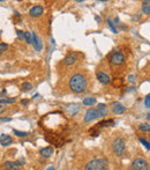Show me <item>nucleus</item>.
<instances>
[{
	"label": "nucleus",
	"instance_id": "18",
	"mask_svg": "<svg viewBox=\"0 0 150 170\" xmlns=\"http://www.w3.org/2000/svg\"><path fill=\"white\" fill-rule=\"evenodd\" d=\"M16 102V97H12V99H0V104H12Z\"/></svg>",
	"mask_w": 150,
	"mask_h": 170
},
{
	"label": "nucleus",
	"instance_id": "21",
	"mask_svg": "<svg viewBox=\"0 0 150 170\" xmlns=\"http://www.w3.org/2000/svg\"><path fill=\"white\" fill-rule=\"evenodd\" d=\"M31 89H33V85L30 82H24L22 85V90L23 91H30Z\"/></svg>",
	"mask_w": 150,
	"mask_h": 170
},
{
	"label": "nucleus",
	"instance_id": "13",
	"mask_svg": "<svg viewBox=\"0 0 150 170\" xmlns=\"http://www.w3.org/2000/svg\"><path fill=\"white\" fill-rule=\"evenodd\" d=\"M53 154V148L52 147H45L43 149H41V155L44 157H50Z\"/></svg>",
	"mask_w": 150,
	"mask_h": 170
},
{
	"label": "nucleus",
	"instance_id": "19",
	"mask_svg": "<svg viewBox=\"0 0 150 170\" xmlns=\"http://www.w3.org/2000/svg\"><path fill=\"white\" fill-rule=\"evenodd\" d=\"M139 128L141 130L142 132H147V133H149V132H150V125H149V123H142V124H140Z\"/></svg>",
	"mask_w": 150,
	"mask_h": 170
},
{
	"label": "nucleus",
	"instance_id": "5",
	"mask_svg": "<svg viewBox=\"0 0 150 170\" xmlns=\"http://www.w3.org/2000/svg\"><path fill=\"white\" fill-rule=\"evenodd\" d=\"M110 63L113 66H120L125 63V56L121 52H115L110 57Z\"/></svg>",
	"mask_w": 150,
	"mask_h": 170
},
{
	"label": "nucleus",
	"instance_id": "24",
	"mask_svg": "<svg viewBox=\"0 0 150 170\" xmlns=\"http://www.w3.org/2000/svg\"><path fill=\"white\" fill-rule=\"evenodd\" d=\"M140 141H141V143H143V145H144V147H146V148H147V151H148V152H149V151H150L149 141H148V140H146V139H144V138H140Z\"/></svg>",
	"mask_w": 150,
	"mask_h": 170
},
{
	"label": "nucleus",
	"instance_id": "20",
	"mask_svg": "<svg viewBox=\"0 0 150 170\" xmlns=\"http://www.w3.org/2000/svg\"><path fill=\"white\" fill-rule=\"evenodd\" d=\"M24 39H26V42L28 44H33V35H31V33L26 31L24 33Z\"/></svg>",
	"mask_w": 150,
	"mask_h": 170
},
{
	"label": "nucleus",
	"instance_id": "10",
	"mask_svg": "<svg viewBox=\"0 0 150 170\" xmlns=\"http://www.w3.org/2000/svg\"><path fill=\"white\" fill-rule=\"evenodd\" d=\"M112 111H113L115 115H120V114H124L125 111H126V107H124L119 102H115L113 107H112Z\"/></svg>",
	"mask_w": 150,
	"mask_h": 170
},
{
	"label": "nucleus",
	"instance_id": "4",
	"mask_svg": "<svg viewBox=\"0 0 150 170\" xmlns=\"http://www.w3.org/2000/svg\"><path fill=\"white\" fill-rule=\"evenodd\" d=\"M132 170H149V163L146 159L137 157L132 162Z\"/></svg>",
	"mask_w": 150,
	"mask_h": 170
},
{
	"label": "nucleus",
	"instance_id": "2",
	"mask_svg": "<svg viewBox=\"0 0 150 170\" xmlns=\"http://www.w3.org/2000/svg\"><path fill=\"white\" fill-rule=\"evenodd\" d=\"M109 163L105 159H94L86 164L84 170H107Z\"/></svg>",
	"mask_w": 150,
	"mask_h": 170
},
{
	"label": "nucleus",
	"instance_id": "29",
	"mask_svg": "<svg viewBox=\"0 0 150 170\" xmlns=\"http://www.w3.org/2000/svg\"><path fill=\"white\" fill-rule=\"evenodd\" d=\"M12 118H1V122H10Z\"/></svg>",
	"mask_w": 150,
	"mask_h": 170
},
{
	"label": "nucleus",
	"instance_id": "1",
	"mask_svg": "<svg viewBox=\"0 0 150 170\" xmlns=\"http://www.w3.org/2000/svg\"><path fill=\"white\" fill-rule=\"evenodd\" d=\"M68 86H69V89L73 93L81 94V93H84L87 90L88 81H87L86 76L83 74L76 73V74L72 75V78L69 79V82H68Z\"/></svg>",
	"mask_w": 150,
	"mask_h": 170
},
{
	"label": "nucleus",
	"instance_id": "12",
	"mask_svg": "<svg viewBox=\"0 0 150 170\" xmlns=\"http://www.w3.org/2000/svg\"><path fill=\"white\" fill-rule=\"evenodd\" d=\"M12 143H13L12 137H9V135H7V134L0 135V143H1L2 146H8V145H10Z\"/></svg>",
	"mask_w": 150,
	"mask_h": 170
},
{
	"label": "nucleus",
	"instance_id": "6",
	"mask_svg": "<svg viewBox=\"0 0 150 170\" xmlns=\"http://www.w3.org/2000/svg\"><path fill=\"white\" fill-rule=\"evenodd\" d=\"M98 111L97 109H89L88 111L86 112V116H84V122L86 123H90L92 120H95L96 118H98Z\"/></svg>",
	"mask_w": 150,
	"mask_h": 170
},
{
	"label": "nucleus",
	"instance_id": "7",
	"mask_svg": "<svg viewBox=\"0 0 150 170\" xmlns=\"http://www.w3.org/2000/svg\"><path fill=\"white\" fill-rule=\"evenodd\" d=\"M43 13H44V7H43L42 5L34 6L33 8L30 9V12H29V14H30L31 18H38V16H41Z\"/></svg>",
	"mask_w": 150,
	"mask_h": 170
},
{
	"label": "nucleus",
	"instance_id": "15",
	"mask_svg": "<svg viewBox=\"0 0 150 170\" xmlns=\"http://www.w3.org/2000/svg\"><path fill=\"white\" fill-rule=\"evenodd\" d=\"M82 103L86 107H91V105L96 104V99L95 97H86V99L82 101Z\"/></svg>",
	"mask_w": 150,
	"mask_h": 170
},
{
	"label": "nucleus",
	"instance_id": "33",
	"mask_svg": "<svg viewBox=\"0 0 150 170\" xmlns=\"http://www.w3.org/2000/svg\"><path fill=\"white\" fill-rule=\"evenodd\" d=\"M47 170H55V169H54V167H49Z\"/></svg>",
	"mask_w": 150,
	"mask_h": 170
},
{
	"label": "nucleus",
	"instance_id": "16",
	"mask_svg": "<svg viewBox=\"0 0 150 170\" xmlns=\"http://www.w3.org/2000/svg\"><path fill=\"white\" fill-rule=\"evenodd\" d=\"M97 111H98V116L99 117H105L106 115H107V110H106V108H105V104H99Z\"/></svg>",
	"mask_w": 150,
	"mask_h": 170
},
{
	"label": "nucleus",
	"instance_id": "14",
	"mask_svg": "<svg viewBox=\"0 0 150 170\" xmlns=\"http://www.w3.org/2000/svg\"><path fill=\"white\" fill-rule=\"evenodd\" d=\"M5 168L7 170H18V164L16 162L7 161L5 163Z\"/></svg>",
	"mask_w": 150,
	"mask_h": 170
},
{
	"label": "nucleus",
	"instance_id": "11",
	"mask_svg": "<svg viewBox=\"0 0 150 170\" xmlns=\"http://www.w3.org/2000/svg\"><path fill=\"white\" fill-rule=\"evenodd\" d=\"M97 79L98 81H99L100 83H103V85H107V83L111 81L110 76H109L106 73H104V72H97Z\"/></svg>",
	"mask_w": 150,
	"mask_h": 170
},
{
	"label": "nucleus",
	"instance_id": "31",
	"mask_svg": "<svg viewBox=\"0 0 150 170\" xmlns=\"http://www.w3.org/2000/svg\"><path fill=\"white\" fill-rule=\"evenodd\" d=\"M115 24H119V19L115 18Z\"/></svg>",
	"mask_w": 150,
	"mask_h": 170
},
{
	"label": "nucleus",
	"instance_id": "17",
	"mask_svg": "<svg viewBox=\"0 0 150 170\" xmlns=\"http://www.w3.org/2000/svg\"><path fill=\"white\" fill-rule=\"evenodd\" d=\"M150 1L149 0H147V1H144L143 4H142V12L144 13V14H147V15H149L150 14Z\"/></svg>",
	"mask_w": 150,
	"mask_h": 170
},
{
	"label": "nucleus",
	"instance_id": "23",
	"mask_svg": "<svg viewBox=\"0 0 150 170\" xmlns=\"http://www.w3.org/2000/svg\"><path fill=\"white\" fill-rule=\"evenodd\" d=\"M107 23H109V27H110V29L112 30V33L113 34H117V29H115V23L110 20V19H107Z\"/></svg>",
	"mask_w": 150,
	"mask_h": 170
},
{
	"label": "nucleus",
	"instance_id": "26",
	"mask_svg": "<svg viewBox=\"0 0 150 170\" xmlns=\"http://www.w3.org/2000/svg\"><path fill=\"white\" fill-rule=\"evenodd\" d=\"M144 105H146V108L150 107V95L149 94L146 96V99H144Z\"/></svg>",
	"mask_w": 150,
	"mask_h": 170
},
{
	"label": "nucleus",
	"instance_id": "8",
	"mask_svg": "<svg viewBox=\"0 0 150 170\" xmlns=\"http://www.w3.org/2000/svg\"><path fill=\"white\" fill-rule=\"evenodd\" d=\"M78 58H79V57H78V54L74 53V52L67 54V56L65 57V59H64V65H67V66L73 65V64L78 60Z\"/></svg>",
	"mask_w": 150,
	"mask_h": 170
},
{
	"label": "nucleus",
	"instance_id": "28",
	"mask_svg": "<svg viewBox=\"0 0 150 170\" xmlns=\"http://www.w3.org/2000/svg\"><path fill=\"white\" fill-rule=\"evenodd\" d=\"M128 81H129V82H135V78H134V75H129Z\"/></svg>",
	"mask_w": 150,
	"mask_h": 170
},
{
	"label": "nucleus",
	"instance_id": "3",
	"mask_svg": "<svg viewBox=\"0 0 150 170\" xmlns=\"http://www.w3.org/2000/svg\"><path fill=\"white\" fill-rule=\"evenodd\" d=\"M112 148H113V152L117 156H121L126 151V143H125V140L123 138H117L115 141H113V145H112Z\"/></svg>",
	"mask_w": 150,
	"mask_h": 170
},
{
	"label": "nucleus",
	"instance_id": "27",
	"mask_svg": "<svg viewBox=\"0 0 150 170\" xmlns=\"http://www.w3.org/2000/svg\"><path fill=\"white\" fill-rule=\"evenodd\" d=\"M16 35L20 39H23L24 38V33L23 31H21V30H16Z\"/></svg>",
	"mask_w": 150,
	"mask_h": 170
},
{
	"label": "nucleus",
	"instance_id": "30",
	"mask_svg": "<svg viewBox=\"0 0 150 170\" xmlns=\"http://www.w3.org/2000/svg\"><path fill=\"white\" fill-rule=\"evenodd\" d=\"M21 103H22V104H28V103H29V101H28V99H22V101H21Z\"/></svg>",
	"mask_w": 150,
	"mask_h": 170
},
{
	"label": "nucleus",
	"instance_id": "22",
	"mask_svg": "<svg viewBox=\"0 0 150 170\" xmlns=\"http://www.w3.org/2000/svg\"><path fill=\"white\" fill-rule=\"evenodd\" d=\"M7 50H8V45L5 44V43H0V56L2 53H5Z\"/></svg>",
	"mask_w": 150,
	"mask_h": 170
},
{
	"label": "nucleus",
	"instance_id": "25",
	"mask_svg": "<svg viewBox=\"0 0 150 170\" xmlns=\"http://www.w3.org/2000/svg\"><path fill=\"white\" fill-rule=\"evenodd\" d=\"M13 132H14V134L18 135V137H27V135H28V133H27V132H23V131H18V130H14Z\"/></svg>",
	"mask_w": 150,
	"mask_h": 170
},
{
	"label": "nucleus",
	"instance_id": "32",
	"mask_svg": "<svg viewBox=\"0 0 150 170\" xmlns=\"http://www.w3.org/2000/svg\"><path fill=\"white\" fill-rule=\"evenodd\" d=\"M4 110H5V108H4V107H1V105H0V112H2Z\"/></svg>",
	"mask_w": 150,
	"mask_h": 170
},
{
	"label": "nucleus",
	"instance_id": "9",
	"mask_svg": "<svg viewBox=\"0 0 150 170\" xmlns=\"http://www.w3.org/2000/svg\"><path fill=\"white\" fill-rule=\"evenodd\" d=\"M33 35V44H34V48H35L36 51H42L43 49V43L41 41V38L36 34H31Z\"/></svg>",
	"mask_w": 150,
	"mask_h": 170
}]
</instances>
